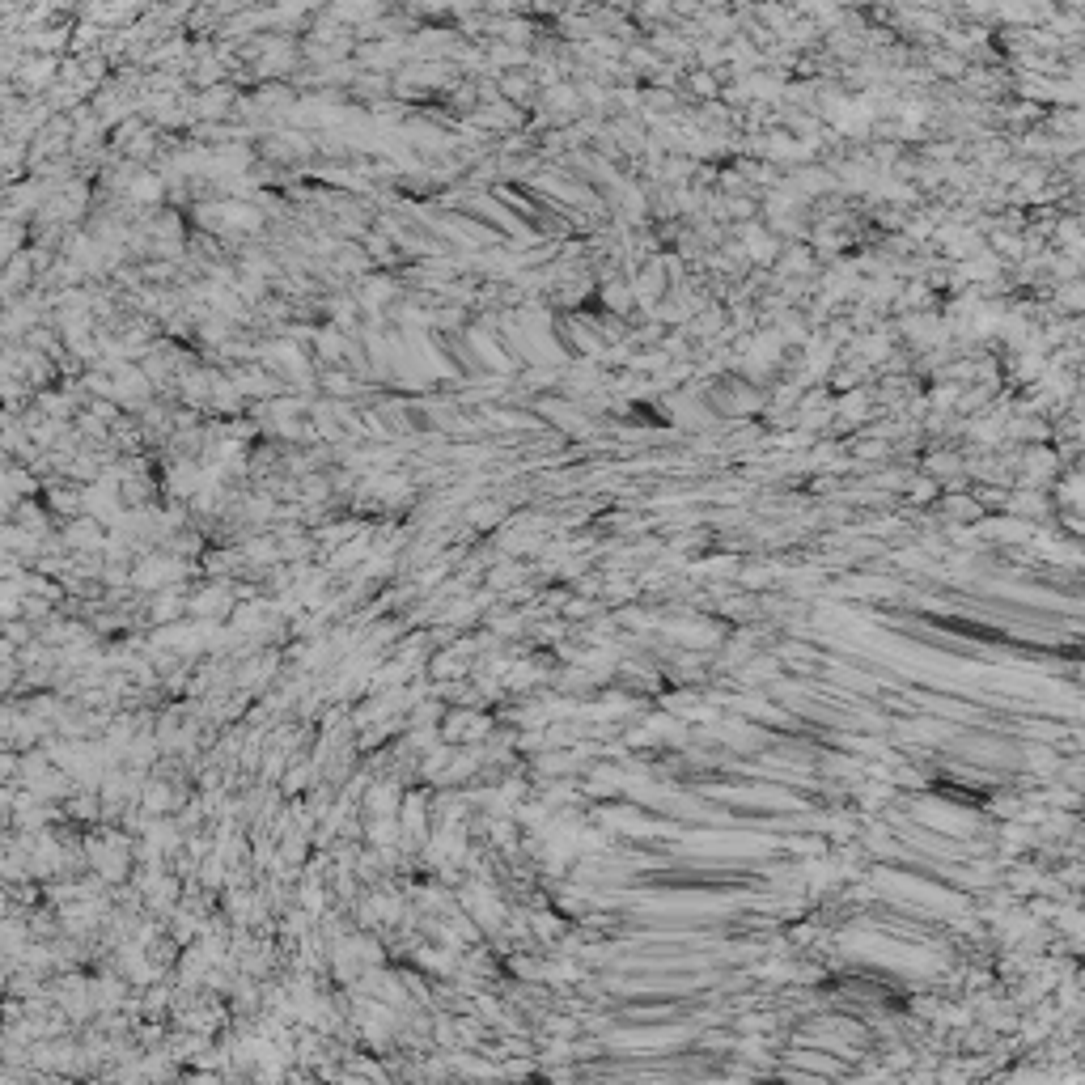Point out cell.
Segmentation results:
<instances>
[{
    "label": "cell",
    "mask_w": 1085,
    "mask_h": 1085,
    "mask_svg": "<svg viewBox=\"0 0 1085 1085\" xmlns=\"http://www.w3.org/2000/svg\"><path fill=\"white\" fill-rule=\"evenodd\" d=\"M22 776V759L17 755H0V785H13Z\"/></svg>",
    "instance_id": "6da1fadb"
}]
</instances>
